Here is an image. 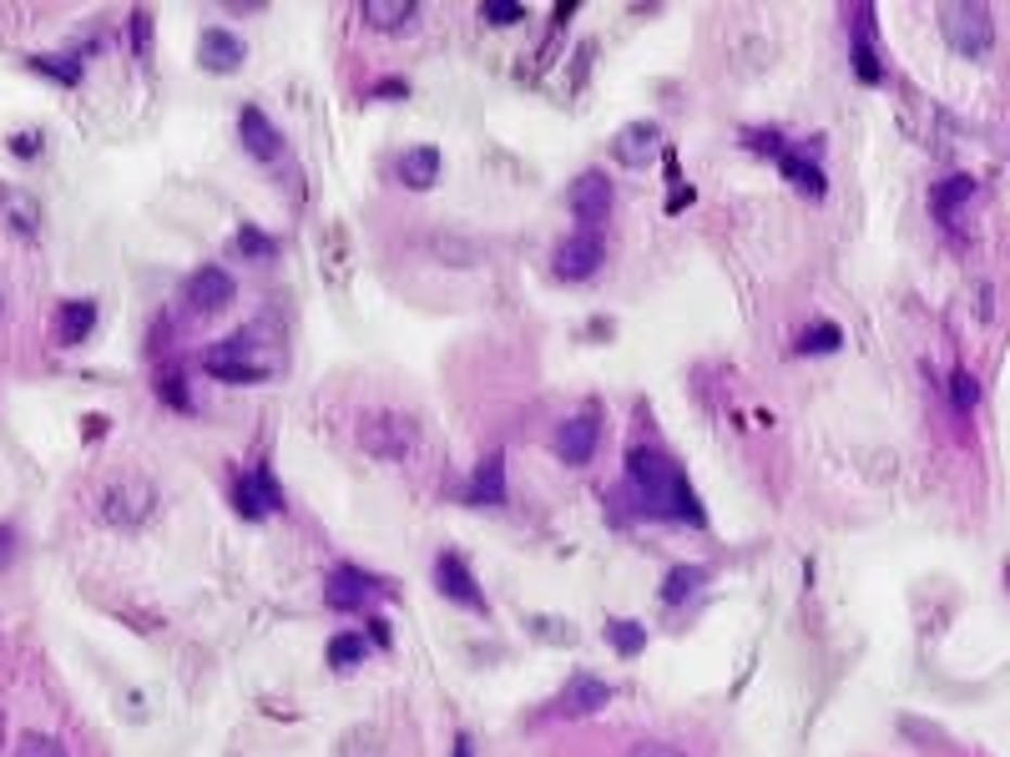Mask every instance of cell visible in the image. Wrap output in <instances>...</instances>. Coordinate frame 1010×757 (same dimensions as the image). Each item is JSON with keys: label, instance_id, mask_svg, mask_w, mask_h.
<instances>
[{"label": "cell", "instance_id": "obj_18", "mask_svg": "<svg viewBox=\"0 0 1010 757\" xmlns=\"http://www.w3.org/2000/svg\"><path fill=\"white\" fill-rule=\"evenodd\" d=\"M465 500H470V505H500V500H506V454H500V450L481 460V470H475V480H470Z\"/></svg>", "mask_w": 1010, "mask_h": 757}, {"label": "cell", "instance_id": "obj_27", "mask_svg": "<svg viewBox=\"0 0 1010 757\" xmlns=\"http://www.w3.org/2000/svg\"><path fill=\"white\" fill-rule=\"evenodd\" d=\"M606 641H612L622 656H637L647 652V631L637 627V621H606Z\"/></svg>", "mask_w": 1010, "mask_h": 757}, {"label": "cell", "instance_id": "obj_4", "mask_svg": "<svg viewBox=\"0 0 1010 757\" xmlns=\"http://www.w3.org/2000/svg\"><path fill=\"white\" fill-rule=\"evenodd\" d=\"M939 30H945V41H950L960 56H985V51L996 46V21H990V11H985V5H970V0L945 5V11H939Z\"/></svg>", "mask_w": 1010, "mask_h": 757}, {"label": "cell", "instance_id": "obj_25", "mask_svg": "<svg viewBox=\"0 0 1010 757\" xmlns=\"http://www.w3.org/2000/svg\"><path fill=\"white\" fill-rule=\"evenodd\" d=\"M839 344H844V334H839V323H829V319L808 323L804 334L793 338V349H798V354H834Z\"/></svg>", "mask_w": 1010, "mask_h": 757}, {"label": "cell", "instance_id": "obj_29", "mask_svg": "<svg viewBox=\"0 0 1010 757\" xmlns=\"http://www.w3.org/2000/svg\"><path fill=\"white\" fill-rule=\"evenodd\" d=\"M15 757H66V747H61V737H51V732H21Z\"/></svg>", "mask_w": 1010, "mask_h": 757}, {"label": "cell", "instance_id": "obj_38", "mask_svg": "<svg viewBox=\"0 0 1010 757\" xmlns=\"http://www.w3.org/2000/svg\"><path fill=\"white\" fill-rule=\"evenodd\" d=\"M380 97H405V81H395V76H389V81H380Z\"/></svg>", "mask_w": 1010, "mask_h": 757}, {"label": "cell", "instance_id": "obj_17", "mask_svg": "<svg viewBox=\"0 0 1010 757\" xmlns=\"http://www.w3.org/2000/svg\"><path fill=\"white\" fill-rule=\"evenodd\" d=\"M238 127H243V146H248L258 162H279L283 157V131L273 127L258 106H248V112L238 117Z\"/></svg>", "mask_w": 1010, "mask_h": 757}, {"label": "cell", "instance_id": "obj_36", "mask_svg": "<svg viewBox=\"0 0 1010 757\" xmlns=\"http://www.w3.org/2000/svg\"><path fill=\"white\" fill-rule=\"evenodd\" d=\"M627 757H688L677 743H667V737H647V743H637Z\"/></svg>", "mask_w": 1010, "mask_h": 757}, {"label": "cell", "instance_id": "obj_6", "mask_svg": "<svg viewBox=\"0 0 1010 757\" xmlns=\"http://www.w3.org/2000/svg\"><path fill=\"white\" fill-rule=\"evenodd\" d=\"M566 203H572L576 222L586 228H601L606 213H612V177L606 172H576L572 188H566Z\"/></svg>", "mask_w": 1010, "mask_h": 757}, {"label": "cell", "instance_id": "obj_2", "mask_svg": "<svg viewBox=\"0 0 1010 757\" xmlns=\"http://www.w3.org/2000/svg\"><path fill=\"white\" fill-rule=\"evenodd\" d=\"M203 364H207V374L222 378V384H264V378L279 369V354L264 349L253 329H243V334L213 344Z\"/></svg>", "mask_w": 1010, "mask_h": 757}, {"label": "cell", "instance_id": "obj_20", "mask_svg": "<svg viewBox=\"0 0 1010 757\" xmlns=\"http://www.w3.org/2000/svg\"><path fill=\"white\" fill-rule=\"evenodd\" d=\"M435 177H439V152L435 146H414V152L399 157V182H405V188L425 192V188H435Z\"/></svg>", "mask_w": 1010, "mask_h": 757}, {"label": "cell", "instance_id": "obj_11", "mask_svg": "<svg viewBox=\"0 0 1010 757\" xmlns=\"http://www.w3.org/2000/svg\"><path fill=\"white\" fill-rule=\"evenodd\" d=\"M435 586L450 601H460L465 612H485V596H481V586H475V576H470L465 555H455V551L439 555V561H435Z\"/></svg>", "mask_w": 1010, "mask_h": 757}, {"label": "cell", "instance_id": "obj_8", "mask_svg": "<svg viewBox=\"0 0 1010 757\" xmlns=\"http://www.w3.org/2000/svg\"><path fill=\"white\" fill-rule=\"evenodd\" d=\"M819 152H823V142H804V146H783V152L774 157L778 172L789 177V182L804 192V197H823V188H829V182H823V172H819Z\"/></svg>", "mask_w": 1010, "mask_h": 757}, {"label": "cell", "instance_id": "obj_28", "mask_svg": "<svg viewBox=\"0 0 1010 757\" xmlns=\"http://www.w3.org/2000/svg\"><path fill=\"white\" fill-rule=\"evenodd\" d=\"M30 66L46 76H56L61 87H76V81H81V61L76 56H30Z\"/></svg>", "mask_w": 1010, "mask_h": 757}, {"label": "cell", "instance_id": "obj_9", "mask_svg": "<svg viewBox=\"0 0 1010 757\" xmlns=\"http://www.w3.org/2000/svg\"><path fill=\"white\" fill-rule=\"evenodd\" d=\"M233 293H238L233 273H228V268H213V262L188 278V308L192 313H222V308L233 304Z\"/></svg>", "mask_w": 1010, "mask_h": 757}, {"label": "cell", "instance_id": "obj_40", "mask_svg": "<svg viewBox=\"0 0 1010 757\" xmlns=\"http://www.w3.org/2000/svg\"><path fill=\"white\" fill-rule=\"evenodd\" d=\"M0 308H5V293H0Z\"/></svg>", "mask_w": 1010, "mask_h": 757}, {"label": "cell", "instance_id": "obj_3", "mask_svg": "<svg viewBox=\"0 0 1010 757\" xmlns=\"http://www.w3.org/2000/svg\"><path fill=\"white\" fill-rule=\"evenodd\" d=\"M97 510H102L106 525H117V530H137V525L157 510V490L146 480H137V475H122V480H106L102 496H97Z\"/></svg>", "mask_w": 1010, "mask_h": 757}, {"label": "cell", "instance_id": "obj_7", "mask_svg": "<svg viewBox=\"0 0 1010 757\" xmlns=\"http://www.w3.org/2000/svg\"><path fill=\"white\" fill-rule=\"evenodd\" d=\"M601 262H606V243H601V233H576L557 248V278H566V283H586Z\"/></svg>", "mask_w": 1010, "mask_h": 757}, {"label": "cell", "instance_id": "obj_12", "mask_svg": "<svg viewBox=\"0 0 1010 757\" xmlns=\"http://www.w3.org/2000/svg\"><path fill=\"white\" fill-rule=\"evenodd\" d=\"M597 439H601L597 414H572V420L557 424V454L566 465H586V460L597 454Z\"/></svg>", "mask_w": 1010, "mask_h": 757}, {"label": "cell", "instance_id": "obj_16", "mask_svg": "<svg viewBox=\"0 0 1010 757\" xmlns=\"http://www.w3.org/2000/svg\"><path fill=\"white\" fill-rule=\"evenodd\" d=\"M243 41H238L233 30H222V26H213V30H203V46H197V61H203V72H218V76H228V72H238L243 66Z\"/></svg>", "mask_w": 1010, "mask_h": 757}, {"label": "cell", "instance_id": "obj_21", "mask_svg": "<svg viewBox=\"0 0 1010 757\" xmlns=\"http://www.w3.org/2000/svg\"><path fill=\"white\" fill-rule=\"evenodd\" d=\"M0 213H5V222H11L15 233H26V238L41 228V207H36V197H26V192L0 188Z\"/></svg>", "mask_w": 1010, "mask_h": 757}, {"label": "cell", "instance_id": "obj_23", "mask_svg": "<svg viewBox=\"0 0 1010 757\" xmlns=\"http://www.w3.org/2000/svg\"><path fill=\"white\" fill-rule=\"evenodd\" d=\"M365 656H369V637H359V631H338L329 641V667L334 671H354Z\"/></svg>", "mask_w": 1010, "mask_h": 757}, {"label": "cell", "instance_id": "obj_10", "mask_svg": "<svg viewBox=\"0 0 1010 757\" xmlns=\"http://www.w3.org/2000/svg\"><path fill=\"white\" fill-rule=\"evenodd\" d=\"M606 702H612V687L601 682V677H591V671H576L572 682H566V692L551 702V717H591Z\"/></svg>", "mask_w": 1010, "mask_h": 757}, {"label": "cell", "instance_id": "obj_34", "mask_svg": "<svg viewBox=\"0 0 1010 757\" xmlns=\"http://www.w3.org/2000/svg\"><path fill=\"white\" fill-rule=\"evenodd\" d=\"M526 15V5H515V0H485V21L490 26H515Z\"/></svg>", "mask_w": 1010, "mask_h": 757}, {"label": "cell", "instance_id": "obj_37", "mask_svg": "<svg viewBox=\"0 0 1010 757\" xmlns=\"http://www.w3.org/2000/svg\"><path fill=\"white\" fill-rule=\"evenodd\" d=\"M11 555H15V530L11 525H0V566H5Z\"/></svg>", "mask_w": 1010, "mask_h": 757}, {"label": "cell", "instance_id": "obj_14", "mask_svg": "<svg viewBox=\"0 0 1010 757\" xmlns=\"http://www.w3.org/2000/svg\"><path fill=\"white\" fill-rule=\"evenodd\" d=\"M369 596H374V586H369L365 570H354V566H334L329 570V581H323L329 612H359Z\"/></svg>", "mask_w": 1010, "mask_h": 757}, {"label": "cell", "instance_id": "obj_1", "mask_svg": "<svg viewBox=\"0 0 1010 757\" xmlns=\"http://www.w3.org/2000/svg\"><path fill=\"white\" fill-rule=\"evenodd\" d=\"M627 475H631V485L642 490L647 510H657V515H682V521H703V510L692 500L682 470H677L667 454L652 450V445H637V450L627 454Z\"/></svg>", "mask_w": 1010, "mask_h": 757}, {"label": "cell", "instance_id": "obj_26", "mask_svg": "<svg viewBox=\"0 0 1010 757\" xmlns=\"http://www.w3.org/2000/svg\"><path fill=\"white\" fill-rule=\"evenodd\" d=\"M703 581H707L703 566H677L673 576H667V586H662V601H667V606H682Z\"/></svg>", "mask_w": 1010, "mask_h": 757}, {"label": "cell", "instance_id": "obj_31", "mask_svg": "<svg viewBox=\"0 0 1010 757\" xmlns=\"http://www.w3.org/2000/svg\"><path fill=\"white\" fill-rule=\"evenodd\" d=\"M338 757H384V753H380V737H374V732H369V728H354L349 737L338 743Z\"/></svg>", "mask_w": 1010, "mask_h": 757}, {"label": "cell", "instance_id": "obj_19", "mask_svg": "<svg viewBox=\"0 0 1010 757\" xmlns=\"http://www.w3.org/2000/svg\"><path fill=\"white\" fill-rule=\"evenodd\" d=\"M97 329V304L91 298H72V304L56 308V334L61 344H81V338Z\"/></svg>", "mask_w": 1010, "mask_h": 757}, {"label": "cell", "instance_id": "obj_22", "mask_svg": "<svg viewBox=\"0 0 1010 757\" xmlns=\"http://www.w3.org/2000/svg\"><path fill=\"white\" fill-rule=\"evenodd\" d=\"M975 197V177H966V172H955V177H945V182H935V192H930V203H935V213H960V207Z\"/></svg>", "mask_w": 1010, "mask_h": 757}, {"label": "cell", "instance_id": "obj_32", "mask_svg": "<svg viewBox=\"0 0 1010 757\" xmlns=\"http://www.w3.org/2000/svg\"><path fill=\"white\" fill-rule=\"evenodd\" d=\"M950 399H955V409H975L981 405V384H975L966 369H955L950 374Z\"/></svg>", "mask_w": 1010, "mask_h": 757}, {"label": "cell", "instance_id": "obj_33", "mask_svg": "<svg viewBox=\"0 0 1010 757\" xmlns=\"http://www.w3.org/2000/svg\"><path fill=\"white\" fill-rule=\"evenodd\" d=\"M238 253H243V258H273V238L258 233V228H243V233H238Z\"/></svg>", "mask_w": 1010, "mask_h": 757}, {"label": "cell", "instance_id": "obj_24", "mask_svg": "<svg viewBox=\"0 0 1010 757\" xmlns=\"http://www.w3.org/2000/svg\"><path fill=\"white\" fill-rule=\"evenodd\" d=\"M410 15H414V0H369L365 5V21L374 30H399V26H410Z\"/></svg>", "mask_w": 1010, "mask_h": 757}, {"label": "cell", "instance_id": "obj_30", "mask_svg": "<svg viewBox=\"0 0 1010 757\" xmlns=\"http://www.w3.org/2000/svg\"><path fill=\"white\" fill-rule=\"evenodd\" d=\"M854 72L865 76V81H879V76H884V66H879V56H874V41H869V30H854Z\"/></svg>", "mask_w": 1010, "mask_h": 757}, {"label": "cell", "instance_id": "obj_35", "mask_svg": "<svg viewBox=\"0 0 1010 757\" xmlns=\"http://www.w3.org/2000/svg\"><path fill=\"white\" fill-rule=\"evenodd\" d=\"M157 394L167 399V405H177V409H192L188 384H182V374H177V369H172V374H162V378H157Z\"/></svg>", "mask_w": 1010, "mask_h": 757}, {"label": "cell", "instance_id": "obj_15", "mask_svg": "<svg viewBox=\"0 0 1010 757\" xmlns=\"http://www.w3.org/2000/svg\"><path fill=\"white\" fill-rule=\"evenodd\" d=\"M238 510H243V515H253V521H264V515L283 510V490H279V480H273L264 465L253 470L248 480H238Z\"/></svg>", "mask_w": 1010, "mask_h": 757}, {"label": "cell", "instance_id": "obj_5", "mask_svg": "<svg viewBox=\"0 0 1010 757\" xmlns=\"http://www.w3.org/2000/svg\"><path fill=\"white\" fill-rule=\"evenodd\" d=\"M359 445H365V454L399 460L405 450L420 445V424L405 420L399 409H374V414H365V424H359Z\"/></svg>", "mask_w": 1010, "mask_h": 757}, {"label": "cell", "instance_id": "obj_13", "mask_svg": "<svg viewBox=\"0 0 1010 757\" xmlns=\"http://www.w3.org/2000/svg\"><path fill=\"white\" fill-rule=\"evenodd\" d=\"M612 152L622 167H647V162L662 152V127L657 121H631L612 137Z\"/></svg>", "mask_w": 1010, "mask_h": 757}, {"label": "cell", "instance_id": "obj_39", "mask_svg": "<svg viewBox=\"0 0 1010 757\" xmlns=\"http://www.w3.org/2000/svg\"><path fill=\"white\" fill-rule=\"evenodd\" d=\"M450 757H475V747H470V737H455V753Z\"/></svg>", "mask_w": 1010, "mask_h": 757}]
</instances>
